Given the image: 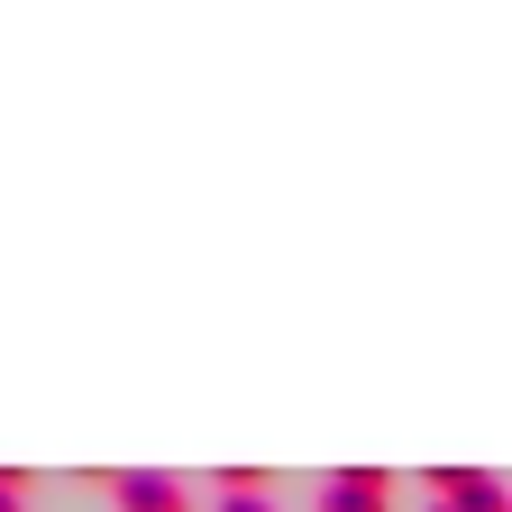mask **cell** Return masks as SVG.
<instances>
[{"mask_svg":"<svg viewBox=\"0 0 512 512\" xmlns=\"http://www.w3.org/2000/svg\"><path fill=\"white\" fill-rule=\"evenodd\" d=\"M220 512H275L266 494H220Z\"/></svg>","mask_w":512,"mask_h":512,"instance_id":"5","label":"cell"},{"mask_svg":"<svg viewBox=\"0 0 512 512\" xmlns=\"http://www.w3.org/2000/svg\"><path fill=\"white\" fill-rule=\"evenodd\" d=\"M430 512H448V503H430Z\"/></svg>","mask_w":512,"mask_h":512,"instance_id":"6","label":"cell"},{"mask_svg":"<svg viewBox=\"0 0 512 512\" xmlns=\"http://www.w3.org/2000/svg\"><path fill=\"white\" fill-rule=\"evenodd\" d=\"M110 503H119V512H192L183 476H156V467H119V476H110Z\"/></svg>","mask_w":512,"mask_h":512,"instance_id":"2","label":"cell"},{"mask_svg":"<svg viewBox=\"0 0 512 512\" xmlns=\"http://www.w3.org/2000/svg\"><path fill=\"white\" fill-rule=\"evenodd\" d=\"M320 512H394V485H384L375 467H339L330 485H320Z\"/></svg>","mask_w":512,"mask_h":512,"instance_id":"3","label":"cell"},{"mask_svg":"<svg viewBox=\"0 0 512 512\" xmlns=\"http://www.w3.org/2000/svg\"><path fill=\"white\" fill-rule=\"evenodd\" d=\"M430 503H448V512H512V485L485 476V467H430Z\"/></svg>","mask_w":512,"mask_h":512,"instance_id":"1","label":"cell"},{"mask_svg":"<svg viewBox=\"0 0 512 512\" xmlns=\"http://www.w3.org/2000/svg\"><path fill=\"white\" fill-rule=\"evenodd\" d=\"M19 494H28V476H19V467H0V512H19Z\"/></svg>","mask_w":512,"mask_h":512,"instance_id":"4","label":"cell"}]
</instances>
